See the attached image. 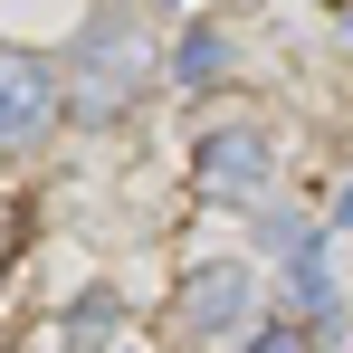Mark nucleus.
Segmentation results:
<instances>
[{
    "instance_id": "nucleus-8",
    "label": "nucleus",
    "mask_w": 353,
    "mask_h": 353,
    "mask_svg": "<svg viewBox=\"0 0 353 353\" xmlns=\"http://www.w3.org/2000/svg\"><path fill=\"white\" fill-rule=\"evenodd\" d=\"M248 353H305V325H268V334H248Z\"/></svg>"
},
{
    "instance_id": "nucleus-2",
    "label": "nucleus",
    "mask_w": 353,
    "mask_h": 353,
    "mask_svg": "<svg viewBox=\"0 0 353 353\" xmlns=\"http://www.w3.org/2000/svg\"><path fill=\"white\" fill-rule=\"evenodd\" d=\"M67 115V86L48 58H19V48H0V153H29V143H48Z\"/></svg>"
},
{
    "instance_id": "nucleus-4",
    "label": "nucleus",
    "mask_w": 353,
    "mask_h": 353,
    "mask_svg": "<svg viewBox=\"0 0 353 353\" xmlns=\"http://www.w3.org/2000/svg\"><path fill=\"white\" fill-rule=\"evenodd\" d=\"M248 315H258V277H248V268H201V277L181 287V334H201V344H210V334H239Z\"/></svg>"
},
{
    "instance_id": "nucleus-1",
    "label": "nucleus",
    "mask_w": 353,
    "mask_h": 353,
    "mask_svg": "<svg viewBox=\"0 0 353 353\" xmlns=\"http://www.w3.org/2000/svg\"><path fill=\"white\" fill-rule=\"evenodd\" d=\"M143 86H153V39H143L124 10H96L86 39H77V86H67V105L86 124H115Z\"/></svg>"
},
{
    "instance_id": "nucleus-5",
    "label": "nucleus",
    "mask_w": 353,
    "mask_h": 353,
    "mask_svg": "<svg viewBox=\"0 0 353 353\" xmlns=\"http://www.w3.org/2000/svg\"><path fill=\"white\" fill-rule=\"evenodd\" d=\"M172 77H181V86H220V77H230V29H210V19H201V29H181Z\"/></svg>"
},
{
    "instance_id": "nucleus-6",
    "label": "nucleus",
    "mask_w": 353,
    "mask_h": 353,
    "mask_svg": "<svg viewBox=\"0 0 353 353\" xmlns=\"http://www.w3.org/2000/svg\"><path fill=\"white\" fill-rule=\"evenodd\" d=\"M287 305L296 315H305V325H315V315H325V305H334V268H325V248H315V239H305V248H296V277H287Z\"/></svg>"
},
{
    "instance_id": "nucleus-3",
    "label": "nucleus",
    "mask_w": 353,
    "mask_h": 353,
    "mask_svg": "<svg viewBox=\"0 0 353 353\" xmlns=\"http://www.w3.org/2000/svg\"><path fill=\"white\" fill-rule=\"evenodd\" d=\"M268 163H277V153H268V134H258L248 115L210 124V134H201V153H191V172H201V191H230V201H248V191L268 181Z\"/></svg>"
},
{
    "instance_id": "nucleus-7",
    "label": "nucleus",
    "mask_w": 353,
    "mask_h": 353,
    "mask_svg": "<svg viewBox=\"0 0 353 353\" xmlns=\"http://www.w3.org/2000/svg\"><path fill=\"white\" fill-rule=\"evenodd\" d=\"M115 325H124V305H115V296H86V305H67V344H105Z\"/></svg>"
},
{
    "instance_id": "nucleus-9",
    "label": "nucleus",
    "mask_w": 353,
    "mask_h": 353,
    "mask_svg": "<svg viewBox=\"0 0 353 353\" xmlns=\"http://www.w3.org/2000/svg\"><path fill=\"white\" fill-rule=\"evenodd\" d=\"M334 220H344V230H353V191H344V201H334Z\"/></svg>"
}]
</instances>
